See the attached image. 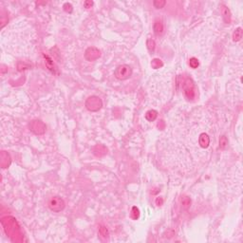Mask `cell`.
<instances>
[{"label":"cell","instance_id":"ac0fdd59","mask_svg":"<svg viewBox=\"0 0 243 243\" xmlns=\"http://www.w3.org/2000/svg\"><path fill=\"white\" fill-rule=\"evenodd\" d=\"M182 204H183V206H184V207H185V208H187V207L190 205V199L188 198L187 197L183 198V199L182 201Z\"/></svg>","mask_w":243,"mask_h":243},{"label":"cell","instance_id":"2e32d148","mask_svg":"<svg viewBox=\"0 0 243 243\" xmlns=\"http://www.w3.org/2000/svg\"><path fill=\"white\" fill-rule=\"evenodd\" d=\"M99 233H100L101 236L104 237H107L108 236V231H107V229L105 228V227H104V226H101L100 228H99Z\"/></svg>","mask_w":243,"mask_h":243},{"label":"cell","instance_id":"7c38bea8","mask_svg":"<svg viewBox=\"0 0 243 243\" xmlns=\"http://www.w3.org/2000/svg\"><path fill=\"white\" fill-rule=\"evenodd\" d=\"M227 144H228V140H227L225 136H222L220 140H219V146H220V148H222V149H224V148L227 146Z\"/></svg>","mask_w":243,"mask_h":243},{"label":"cell","instance_id":"7a4b0ae2","mask_svg":"<svg viewBox=\"0 0 243 243\" xmlns=\"http://www.w3.org/2000/svg\"><path fill=\"white\" fill-rule=\"evenodd\" d=\"M103 103L99 97L97 96H91L85 102V107L90 111H98L102 107Z\"/></svg>","mask_w":243,"mask_h":243},{"label":"cell","instance_id":"ffe728a7","mask_svg":"<svg viewBox=\"0 0 243 243\" xmlns=\"http://www.w3.org/2000/svg\"><path fill=\"white\" fill-rule=\"evenodd\" d=\"M92 5H93V2H91V1H85V8H90Z\"/></svg>","mask_w":243,"mask_h":243},{"label":"cell","instance_id":"8fae6325","mask_svg":"<svg viewBox=\"0 0 243 243\" xmlns=\"http://www.w3.org/2000/svg\"><path fill=\"white\" fill-rule=\"evenodd\" d=\"M242 38V29L241 28H237L236 30H235V32L233 34V39L234 41H239L240 39Z\"/></svg>","mask_w":243,"mask_h":243},{"label":"cell","instance_id":"277c9868","mask_svg":"<svg viewBox=\"0 0 243 243\" xmlns=\"http://www.w3.org/2000/svg\"><path fill=\"white\" fill-rule=\"evenodd\" d=\"M30 130L34 133V134H37V135L44 134L45 131H46L45 124L43 123V122L38 121V120H35V121L31 122V123L30 124Z\"/></svg>","mask_w":243,"mask_h":243},{"label":"cell","instance_id":"52a82bcc","mask_svg":"<svg viewBox=\"0 0 243 243\" xmlns=\"http://www.w3.org/2000/svg\"><path fill=\"white\" fill-rule=\"evenodd\" d=\"M153 29H154V33L156 35H162L164 31V26L162 24V22L160 20H156L155 23H154V27H153Z\"/></svg>","mask_w":243,"mask_h":243},{"label":"cell","instance_id":"ba28073f","mask_svg":"<svg viewBox=\"0 0 243 243\" xmlns=\"http://www.w3.org/2000/svg\"><path fill=\"white\" fill-rule=\"evenodd\" d=\"M198 143H199V146H201L202 148H206V147H208L209 143H210V138L208 137V135L205 134V133H202V134H201V136H199Z\"/></svg>","mask_w":243,"mask_h":243},{"label":"cell","instance_id":"3957f363","mask_svg":"<svg viewBox=\"0 0 243 243\" xmlns=\"http://www.w3.org/2000/svg\"><path fill=\"white\" fill-rule=\"evenodd\" d=\"M49 207L53 212H60L65 208V201L60 197H53L49 199Z\"/></svg>","mask_w":243,"mask_h":243},{"label":"cell","instance_id":"30bf717a","mask_svg":"<svg viewBox=\"0 0 243 243\" xmlns=\"http://www.w3.org/2000/svg\"><path fill=\"white\" fill-rule=\"evenodd\" d=\"M157 116H158V112H157L156 110H149V111L146 112V119L147 121H149V122H153V121L156 120Z\"/></svg>","mask_w":243,"mask_h":243},{"label":"cell","instance_id":"9a60e30c","mask_svg":"<svg viewBox=\"0 0 243 243\" xmlns=\"http://www.w3.org/2000/svg\"><path fill=\"white\" fill-rule=\"evenodd\" d=\"M151 66H153L154 69H159L160 66H162V62L160 61V59H154L151 63Z\"/></svg>","mask_w":243,"mask_h":243},{"label":"cell","instance_id":"d6986e66","mask_svg":"<svg viewBox=\"0 0 243 243\" xmlns=\"http://www.w3.org/2000/svg\"><path fill=\"white\" fill-rule=\"evenodd\" d=\"M64 8H65V11H69V13H70V11H72V9H71L72 6L70 5V4H69V3H66L65 5H64Z\"/></svg>","mask_w":243,"mask_h":243},{"label":"cell","instance_id":"9c48e42d","mask_svg":"<svg viewBox=\"0 0 243 243\" xmlns=\"http://www.w3.org/2000/svg\"><path fill=\"white\" fill-rule=\"evenodd\" d=\"M221 13L223 15V19H224V21L226 23H230L231 21V13H230V11L227 7L225 6H222L221 8Z\"/></svg>","mask_w":243,"mask_h":243},{"label":"cell","instance_id":"5b68a950","mask_svg":"<svg viewBox=\"0 0 243 243\" xmlns=\"http://www.w3.org/2000/svg\"><path fill=\"white\" fill-rule=\"evenodd\" d=\"M183 90H184V95L186 96L187 99L192 100L195 98V88H194V85L192 83V81L187 79L185 81L183 85Z\"/></svg>","mask_w":243,"mask_h":243},{"label":"cell","instance_id":"8992f818","mask_svg":"<svg viewBox=\"0 0 243 243\" xmlns=\"http://www.w3.org/2000/svg\"><path fill=\"white\" fill-rule=\"evenodd\" d=\"M85 57L88 61H94L98 59L100 57V50L94 48V47H91V48H88L85 52Z\"/></svg>","mask_w":243,"mask_h":243},{"label":"cell","instance_id":"5bb4252c","mask_svg":"<svg viewBox=\"0 0 243 243\" xmlns=\"http://www.w3.org/2000/svg\"><path fill=\"white\" fill-rule=\"evenodd\" d=\"M146 46L150 52H153V50L155 49V41L152 40V39H148L146 42Z\"/></svg>","mask_w":243,"mask_h":243},{"label":"cell","instance_id":"e0dca14e","mask_svg":"<svg viewBox=\"0 0 243 243\" xmlns=\"http://www.w3.org/2000/svg\"><path fill=\"white\" fill-rule=\"evenodd\" d=\"M189 65H190L191 68H193V69L198 68V59H196V58H191L190 61H189Z\"/></svg>","mask_w":243,"mask_h":243},{"label":"cell","instance_id":"6da1fadb","mask_svg":"<svg viewBox=\"0 0 243 243\" xmlns=\"http://www.w3.org/2000/svg\"><path fill=\"white\" fill-rule=\"evenodd\" d=\"M132 74V69L128 65H121L115 69L114 75L119 80H126Z\"/></svg>","mask_w":243,"mask_h":243},{"label":"cell","instance_id":"4fadbf2b","mask_svg":"<svg viewBox=\"0 0 243 243\" xmlns=\"http://www.w3.org/2000/svg\"><path fill=\"white\" fill-rule=\"evenodd\" d=\"M165 4L166 2L165 1H162V0H156V1L153 2V5L155 6V8H157V9H162V8H163L164 6H165Z\"/></svg>","mask_w":243,"mask_h":243}]
</instances>
